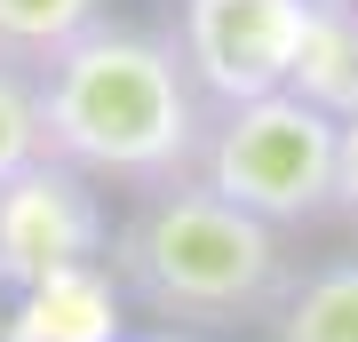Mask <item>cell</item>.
Masks as SVG:
<instances>
[{"instance_id": "cell-1", "label": "cell", "mask_w": 358, "mask_h": 342, "mask_svg": "<svg viewBox=\"0 0 358 342\" xmlns=\"http://www.w3.org/2000/svg\"><path fill=\"white\" fill-rule=\"evenodd\" d=\"M40 112H48V159L80 167L88 183L159 191L199 176L215 104L199 96L167 32L103 16L40 64Z\"/></svg>"}, {"instance_id": "cell-2", "label": "cell", "mask_w": 358, "mask_h": 342, "mask_svg": "<svg viewBox=\"0 0 358 342\" xmlns=\"http://www.w3.org/2000/svg\"><path fill=\"white\" fill-rule=\"evenodd\" d=\"M112 263L128 311L159 327H223V318H255L287 303V247L279 231L199 176L136 191V207L112 223Z\"/></svg>"}, {"instance_id": "cell-3", "label": "cell", "mask_w": 358, "mask_h": 342, "mask_svg": "<svg viewBox=\"0 0 358 342\" xmlns=\"http://www.w3.org/2000/svg\"><path fill=\"white\" fill-rule=\"evenodd\" d=\"M334 167H343V120H327L319 104L279 88V96L215 104L199 183L247 215H263L271 231H294V223L334 215Z\"/></svg>"}, {"instance_id": "cell-4", "label": "cell", "mask_w": 358, "mask_h": 342, "mask_svg": "<svg viewBox=\"0 0 358 342\" xmlns=\"http://www.w3.org/2000/svg\"><path fill=\"white\" fill-rule=\"evenodd\" d=\"M310 0H176V56L207 104L279 96L303 48Z\"/></svg>"}, {"instance_id": "cell-5", "label": "cell", "mask_w": 358, "mask_h": 342, "mask_svg": "<svg viewBox=\"0 0 358 342\" xmlns=\"http://www.w3.org/2000/svg\"><path fill=\"white\" fill-rule=\"evenodd\" d=\"M112 247V215H103V191L64 159H32L24 176L0 183V287L24 294L56 271L103 263Z\"/></svg>"}, {"instance_id": "cell-6", "label": "cell", "mask_w": 358, "mask_h": 342, "mask_svg": "<svg viewBox=\"0 0 358 342\" xmlns=\"http://www.w3.org/2000/svg\"><path fill=\"white\" fill-rule=\"evenodd\" d=\"M0 342H128V294H120L112 263H80L24 287L8 303Z\"/></svg>"}, {"instance_id": "cell-7", "label": "cell", "mask_w": 358, "mask_h": 342, "mask_svg": "<svg viewBox=\"0 0 358 342\" xmlns=\"http://www.w3.org/2000/svg\"><path fill=\"white\" fill-rule=\"evenodd\" d=\"M287 88L303 104H319L327 120L358 112V0H310V24H303Z\"/></svg>"}, {"instance_id": "cell-8", "label": "cell", "mask_w": 358, "mask_h": 342, "mask_svg": "<svg viewBox=\"0 0 358 342\" xmlns=\"http://www.w3.org/2000/svg\"><path fill=\"white\" fill-rule=\"evenodd\" d=\"M271 342H358V255L319 263L310 279H294Z\"/></svg>"}, {"instance_id": "cell-9", "label": "cell", "mask_w": 358, "mask_h": 342, "mask_svg": "<svg viewBox=\"0 0 358 342\" xmlns=\"http://www.w3.org/2000/svg\"><path fill=\"white\" fill-rule=\"evenodd\" d=\"M88 24H103V0H0V56L40 72V64L56 48H72Z\"/></svg>"}, {"instance_id": "cell-10", "label": "cell", "mask_w": 358, "mask_h": 342, "mask_svg": "<svg viewBox=\"0 0 358 342\" xmlns=\"http://www.w3.org/2000/svg\"><path fill=\"white\" fill-rule=\"evenodd\" d=\"M48 159V112H40V72L0 56V183Z\"/></svg>"}, {"instance_id": "cell-11", "label": "cell", "mask_w": 358, "mask_h": 342, "mask_svg": "<svg viewBox=\"0 0 358 342\" xmlns=\"http://www.w3.org/2000/svg\"><path fill=\"white\" fill-rule=\"evenodd\" d=\"M334 207L358 223V112L343 120V167H334Z\"/></svg>"}, {"instance_id": "cell-12", "label": "cell", "mask_w": 358, "mask_h": 342, "mask_svg": "<svg viewBox=\"0 0 358 342\" xmlns=\"http://www.w3.org/2000/svg\"><path fill=\"white\" fill-rule=\"evenodd\" d=\"M128 342H192V334H176V327H152V334H128Z\"/></svg>"}, {"instance_id": "cell-13", "label": "cell", "mask_w": 358, "mask_h": 342, "mask_svg": "<svg viewBox=\"0 0 358 342\" xmlns=\"http://www.w3.org/2000/svg\"><path fill=\"white\" fill-rule=\"evenodd\" d=\"M0 327H8V311H0Z\"/></svg>"}]
</instances>
